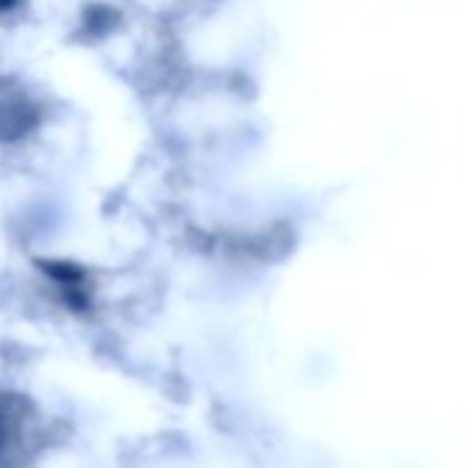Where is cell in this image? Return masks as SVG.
<instances>
[{"mask_svg":"<svg viewBox=\"0 0 468 468\" xmlns=\"http://www.w3.org/2000/svg\"><path fill=\"white\" fill-rule=\"evenodd\" d=\"M20 435V413L15 410V399L0 394V463H6L17 446Z\"/></svg>","mask_w":468,"mask_h":468,"instance_id":"1","label":"cell"},{"mask_svg":"<svg viewBox=\"0 0 468 468\" xmlns=\"http://www.w3.org/2000/svg\"><path fill=\"white\" fill-rule=\"evenodd\" d=\"M20 4V0H0V12H9Z\"/></svg>","mask_w":468,"mask_h":468,"instance_id":"2","label":"cell"}]
</instances>
